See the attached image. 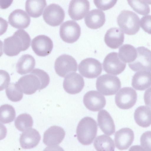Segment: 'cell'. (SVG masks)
<instances>
[{"label": "cell", "instance_id": "6da1fadb", "mask_svg": "<svg viewBox=\"0 0 151 151\" xmlns=\"http://www.w3.org/2000/svg\"><path fill=\"white\" fill-rule=\"evenodd\" d=\"M50 81L49 76L46 72L35 68L30 74L21 77L16 83L24 94L31 95L37 90L46 88Z\"/></svg>", "mask_w": 151, "mask_h": 151}, {"label": "cell", "instance_id": "7a4b0ae2", "mask_svg": "<svg viewBox=\"0 0 151 151\" xmlns=\"http://www.w3.org/2000/svg\"><path fill=\"white\" fill-rule=\"evenodd\" d=\"M30 43L31 39L28 33L23 29H19L4 40L3 52L9 56H16L21 51L27 49Z\"/></svg>", "mask_w": 151, "mask_h": 151}, {"label": "cell", "instance_id": "3957f363", "mask_svg": "<svg viewBox=\"0 0 151 151\" xmlns=\"http://www.w3.org/2000/svg\"><path fill=\"white\" fill-rule=\"evenodd\" d=\"M97 131L96 122L92 118L85 117L79 122L76 129V135L79 142L84 145L93 142Z\"/></svg>", "mask_w": 151, "mask_h": 151}, {"label": "cell", "instance_id": "277c9868", "mask_svg": "<svg viewBox=\"0 0 151 151\" xmlns=\"http://www.w3.org/2000/svg\"><path fill=\"white\" fill-rule=\"evenodd\" d=\"M117 20L121 30L127 35H135L140 29L139 17L132 11L122 10L118 16Z\"/></svg>", "mask_w": 151, "mask_h": 151}, {"label": "cell", "instance_id": "5b68a950", "mask_svg": "<svg viewBox=\"0 0 151 151\" xmlns=\"http://www.w3.org/2000/svg\"><path fill=\"white\" fill-rule=\"evenodd\" d=\"M97 90L105 96L115 94L121 87V82L116 76L105 74L99 77L96 83Z\"/></svg>", "mask_w": 151, "mask_h": 151}, {"label": "cell", "instance_id": "8992f818", "mask_svg": "<svg viewBox=\"0 0 151 151\" xmlns=\"http://www.w3.org/2000/svg\"><path fill=\"white\" fill-rule=\"evenodd\" d=\"M77 63L72 56L63 54L56 60L54 65L56 73L62 77H66L70 73L75 72L77 70Z\"/></svg>", "mask_w": 151, "mask_h": 151}, {"label": "cell", "instance_id": "52a82bcc", "mask_svg": "<svg viewBox=\"0 0 151 151\" xmlns=\"http://www.w3.org/2000/svg\"><path fill=\"white\" fill-rule=\"evenodd\" d=\"M137 50V57L134 61L128 64L129 67L134 71L151 72V51L143 46L138 47Z\"/></svg>", "mask_w": 151, "mask_h": 151}, {"label": "cell", "instance_id": "ba28073f", "mask_svg": "<svg viewBox=\"0 0 151 151\" xmlns=\"http://www.w3.org/2000/svg\"><path fill=\"white\" fill-rule=\"evenodd\" d=\"M115 102L119 108L128 109L133 106L137 99L136 91L131 87L121 88L115 96Z\"/></svg>", "mask_w": 151, "mask_h": 151}, {"label": "cell", "instance_id": "9c48e42d", "mask_svg": "<svg viewBox=\"0 0 151 151\" xmlns=\"http://www.w3.org/2000/svg\"><path fill=\"white\" fill-rule=\"evenodd\" d=\"M59 33L63 41L68 43H73L79 38L81 34V28L75 21L68 20L61 25Z\"/></svg>", "mask_w": 151, "mask_h": 151}, {"label": "cell", "instance_id": "30bf717a", "mask_svg": "<svg viewBox=\"0 0 151 151\" xmlns=\"http://www.w3.org/2000/svg\"><path fill=\"white\" fill-rule=\"evenodd\" d=\"M78 70L83 77L88 78H95L102 72V64L96 59L88 58L81 62L78 65Z\"/></svg>", "mask_w": 151, "mask_h": 151}, {"label": "cell", "instance_id": "8fae6325", "mask_svg": "<svg viewBox=\"0 0 151 151\" xmlns=\"http://www.w3.org/2000/svg\"><path fill=\"white\" fill-rule=\"evenodd\" d=\"M43 17L44 20L47 24L55 27L59 25L63 22L65 13L63 9L60 5L52 4L45 8Z\"/></svg>", "mask_w": 151, "mask_h": 151}, {"label": "cell", "instance_id": "7c38bea8", "mask_svg": "<svg viewBox=\"0 0 151 151\" xmlns=\"http://www.w3.org/2000/svg\"><path fill=\"white\" fill-rule=\"evenodd\" d=\"M103 65L104 70L106 73L116 75L124 71L126 64L120 59L117 52H113L106 56Z\"/></svg>", "mask_w": 151, "mask_h": 151}, {"label": "cell", "instance_id": "4fadbf2b", "mask_svg": "<svg viewBox=\"0 0 151 151\" xmlns=\"http://www.w3.org/2000/svg\"><path fill=\"white\" fill-rule=\"evenodd\" d=\"M31 47L37 55L45 57L50 53L53 48V44L49 37L44 35H40L32 39Z\"/></svg>", "mask_w": 151, "mask_h": 151}, {"label": "cell", "instance_id": "5bb4252c", "mask_svg": "<svg viewBox=\"0 0 151 151\" xmlns=\"http://www.w3.org/2000/svg\"><path fill=\"white\" fill-rule=\"evenodd\" d=\"M83 104L89 110L98 111L103 108L106 104L104 96L96 91L87 92L84 95Z\"/></svg>", "mask_w": 151, "mask_h": 151}, {"label": "cell", "instance_id": "9a60e30c", "mask_svg": "<svg viewBox=\"0 0 151 151\" xmlns=\"http://www.w3.org/2000/svg\"><path fill=\"white\" fill-rule=\"evenodd\" d=\"M85 83L83 77L78 73L73 72L68 74L64 79L63 86L67 93L75 94L83 89Z\"/></svg>", "mask_w": 151, "mask_h": 151}, {"label": "cell", "instance_id": "2e32d148", "mask_svg": "<svg viewBox=\"0 0 151 151\" xmlns=\"http://www.w3.org/2000/svg\"><path fill=\"white\" fill-rule=\"evenodd\" d=\"M88 0H71L69 3L68 13L70 17L75 20L82 19L90 9Z\"/></svg>", "mask_w": 151, "mask_h": 151}, {"label": "cell", "instance_id": "e0dca14e", "mask_svg": "<svg viewBox=\"0 0 151 151\" xmlns=\"http://www.w3.org/2000/svg\"><path fill=\"white\" fill-rule=\"evenodd\" d=\"M65 132L61 127L53 126L48 128L43 135V142L47 146L56 145L63 140Z\"/></svg>", "mask_w": 151, "mask_h": 151}, {"label": "cell", "instance_id": "ac0fdd59", "mask_svg": "<svg viewBox=\"0 0 151 151\" xmlns=\"http://www.w3.org/2000/svg\"><path fill=\"white\" fill-rule=\"evenodd\" d=\"M134 139L133 131L128 128H123L117 131L114 141L116 147L120 150L127 149L132 144Z\"/></svg>", "mask_w": 151, "mask_h": 151}, {"label": "cell", "instance_id": "d6986e66", "mask_svg": "<svg viewBox=\"0 0 151 151\" xmlns=\"http://www.w3.org/2000/svg\"><path fill=\"white\" fill-rule=\"evenodd\" d=\"M10 24L14 27L18 29H25L29 25L30 17L24 10L16 9L12 11L8 17Z\"/></svg>", "mask_w": 151, "mask_h": 151}, {"label": "cell", "instance_id": "ffe728a7", "mask_svg": "<svg viewBox=\"0 0 151 151\" xmlns=\"http://www.w3.org/2000/svg\"><path fill=\"white\" fill-rule=\"evenodd\" d=\"M41 136L38 132L33 128L25 130L21 135L19 143L24 149H30L36 147L39 143Z\"/></svg>", "mask_w": 151, "mask_h": 151}, {"label": "cell", "instance_id": "44dd1931", "mask_svg": "<svg viewBox=\"0 0 151 151\" xmlns=\"http://www.w3.org/2000/svg\"><path fill=\"white\" fill-rule=\"evenodd\" d=\"M124 35L120 29L112 27L109 29L104 36V42L106 45L112 49L118 48L123 43Z\"/></svg>", "mask_w": 151, "mask_h": 151}, {"label": "cell", "instance_id": "7402d4cb", "mask_svg": "<svg viewBox=\"0 0 151 151\" xmlns=\"http://www.w3.org/2000/svg\"><path fill=\"white\" fill-rule=\"evenodd\" d=\"M106 21L104 12L98 9L90 11L84 19L86 24L91 29H97L102 26Z\"/></svg>", "mask_w": 151, "mask_h": 151}, {"label": "cell", "instance_id": "603a6c76", "mask_svg": "<svg viewBox=\"0 0 151 151\" xmlns=\"http://www.w3.org/2000/svg\"><path fill=\"white\" fill-rule=\"evenodd\" d=\"M97 121L99 126L105 134L110 135L115 132V125L110 114L106 110L103 109L98 113Z\"/></svg>", "mask_w": 151, "mask_h": 151}, {"label": "cell", "instance_id": "cb8c5ba5", "mask_svg": "<svg viewBox=\"0 0 151 151\" xmlns=\"http://www.w3.org/2000/svg\"><path fill=\"white\" fill-rule=\"evenodd\" d=\"M132 85L136 90L144 91L151 86V72L140 71L133 75Z\"/></svg>", "mask_w": 151, "mask_h": 151}, {"label": "cell", "instance_id": "d4e9b609", "mask_svg": "<svg viewBox=\"0 0 151 151\" xmlns=\"http://www.w3.org/2000/svg\"><path fill=\"white\" fill-rule=\"evenodd\" d=\"M134 118L138 125L147 127L151 125V109L147 106H139L134 111Z\"/></svg>", "mask_w": 151, "mask_h": 151}, {"label": "cell", "instance_id": "484cf974", "mask_svg": "<svg viewBox=\"0 0 151 151\" xmlns=\"http://www.w3.org/2000/svg\"><path fill=\"white\" fill-rule=\"evenodd\" d=\"M35 65V60L32 56L27 54L24 55L17 62L16 66V70L20 75H24L31 72Z\"/></svg>", "mask_w": 151, "mask_h": 151}, {"label": "cell", "instance_id": "4316f807", "mask_svg": "<svg viewBox=\"0 0 151 151\" xmlns=\"http://www.w3.org/2000/svg\"><path fill=\"white\" fill-rule=\"evenodd\" d=\"M46 5L45 0H27L25 3V10L31 17L37 18L42 15Z\"/></svg>", "mask_w": 151, "mask_h": 151}, {"label": "cell", "instance_id": "83f0119b", "mask_svg": "<svg viewBox=\"0 0 151 151\" xmlns=\"http://www.w3.org/2000/svg\"><path fill=\"white\" fill-rule=\"evenodd\" d=\"M119 56L120 59L125 63H130L136 59L137 52L132 45L125 44L121 46L119 50Z\"/></svg>", "mask_w": 151, "mask_h": 151}, {"label": "cell", "instance_id": "f1b7e54d", "mask_svg": "<svg viewBox=\"0 0 151 151\" xmlns=\"http://www.w3.org/2000/svg\"><path fill=\"white\" fill-rule=\"evenodd\" d=\"M93 145L97 151H114L115 149L113 139L105 134L98 136L94 140Z\"/></svg>", "mask_w": 151, "mask_h": 151}, {"label": "cell", "instance_id": "f546056e", "mask_svg": "<svg viewBox=\"0 0 151 151\" xmlns=\"http://www.w3.org/2000/svg\"><path fill=\"white\" fill-rule=\"evenodd\" d=\"M33 121L29 114L24 113L19 115L16 119L14 125L19 130L23 132L32 127Z\"/></svg>", "mask_w": 151, "mask_h": 151}, {"label": "cell", "instance_id": "4dcf8cb0", "mask_svg": "<svg viewBox=\"0 0 151 151\" xmlns=\"http://www.w3.org/2000/svg\"><path fill=\"white\" fill-rule=\"evenodd\" d=\"M0 121L3 124H7L12 122L16 116V112L14 108L11 105L5 104L0 108Z\"/></svg>", "mask_w": 151, "mask_h": 151}, {"label": "cell", "instance_id": "1f68e13d", "mask_svg": "<svg viewBox=\"0 0 151 151\" xmlns=\"http://www.w3.org/2000/svg\"><path fill=\"white\" fill-rule=\"evenodd\" d=\"M6 93L9 99L13 102L20 101L23 96V92L16 83H10L6 88Z\"/></svg>", "mask_w": 151, "mask_h": 151}, {"label": "cell", "instance_id": "d6a6232c", "mask_svg": "<svg viewBox=\"0 0 151 151\" xmlns=\"http://www.w3.org/2000/svg\"><path fill=\"white\" fill-rule=\"evenodd\" d=\"M128 4L133 9L142 15H147L150 12V9L147 1H127Z\"/></svg>", "mask_w": 151, "mask_h": 151}, {"label": "cell", "instance_id": "836d02e7", "mask_svg": "<svg viewBox=\"0 0 151 151\" xmlns=\"http://www.w3.org/2000/svg\"><path fill=\"white\" fill-rule=\"evenodd\" d=\"M140 142L141 145L147 151H151V131H147L141 135Z\"/></svg>", "mask_w": 151, "mask_h": 151}, {"label": "cell", "instance_id": "e575fe53", "mask_svg": "<svg viewBox=\"0 0 151 151\" xmlns=\"http://www.w3.org/2000/svg\"><path fill=\"white\" fill-rule=\"evenodd\" d=\"M116 0H94V3L96 7L102 10H106L113 7Z\"/></svg>", "mask_w": 151, "mask_h": 151}, {"label": "cell", "instance_id": "d590c367", "mask_svg": "<svg viewBox=\"0 0 151 151\" xmlns=\"http://www.w3.org/2000/svg\"><path fill=\"white\" fill-rule=\"evenodd\" d=\"M140 26L146 32L151 34V15L144 16L141 18Z\"/></svg>", "mask_w": 151, "mask_h": 151}, {"label": "cell", "instance_id": "8d00e7d4", "mask_svg": "<svg viewBox=\"0 0 151 151\" xmlns=\"http://www.w3.org/2000/svg\"><path fill=\"white\" fill-rule=\"evenodd\" d=\"M144 99L145 104L151 108V87L145 91Z\"/></svg>", "mask_w": 151, "mask_h": 151}, {"label": "cell", "instance_id": "74e56055", "mask_svg": "<svg viewBox=\"0 0 151 151\" xmlns=\"http://www.w3.org/2000/svg\"><path fill=\"white\" fill-rule=\"evenodd\" d=\"M43 151H64V150L59 146L54 145L46 147Z\"/></svg>", "mask_w": 151, "mask_h": 151}, {"label": "cell", "instance_id": "f35d334b", "mask_svg": "<svg viewBox=\"0 0 151 151\" xmlns=\"http://www.w3.org/2000/svg\"><path fill=\"white\" fill-rule=\"evenodd\" d=\"M129 151H147L142 146L139 145H135L132 146Z\"/></svg>", "mask_w": 151, "mask_h": 151}]
</instances>
